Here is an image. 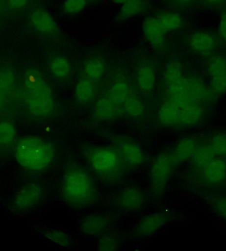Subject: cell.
<instances>
[{
  "instance_id": "cell-1",
  "label": "cell",
  "mask_w": 226,
  "mask_h": 251,
  "mask_svg": "<svg viewBox=\"0 0 226 251\" xmlns=\"http://www.w3.org/2000/svg\"><path fill=\"white\" fill-rule=\"evenodd\" d=\"M61 195L65 201L77 208L89 206L97 197L95 184L84 170L73 167L66 171L61 183Z\"/></svg>"
},
{
  "instance_id": "cell-2",
  "label": "cell",
  "mask_w": 226,
  "mask_h": 251,
  "mask_svg": "<svg viewBox=\"0 0 226 251\" xmlns=\"http://www.w3.org/2000/svg\"><path fill=\"white\" fill-rule=\"evenodd\" d=\"M14 151L18 163L24 168L33 171H41L47 169L54 157L52 146L34 137L20 139L16 142Z\"/></svg>"
},
{
  "instance_id": "cell-3",
  "label": "cell",
  "mask_w": 226,
  "mask_h": 251,
  "mask_svg": "<svg viewBox=\"0 0 226 251\" xmlns=\"http://www.w3.org/2000/svg\"><path fill=\"white\" fill-rule=\"evenodd\" d=\"M27 108L34 116L44 118L54 109V100L50 89L40 73L35 70L26 72L25 76Z\"/></svg>"
},
{
  "instance_id": "cell-4",
  "label": "cell",
  "mask_w": 226,
  "mask_h": 251,
  "mask_svg": "<svg viewBox=\"0 0 226 251\" xmlns=\"http://www.w3.org/2000/svg\"><path fill=\"white\" fill-rule=\"evenodd\" d=\"M88 158L92 170L100 179L115 182L122 176L126 164L118 151L100 147L91 151Z\"/></svg>"
},
{
  "instance_id": "cell-5",
  "label": "cell",
  "mask_w": 226,
  "mask_h": 251,
  "mask_svg": "<svg viewBox=\"0 0 226 251\" xmlns=\"http://www.w3.org/2000/svg\"><path fill=\"white\" fill-rule=\"evenodd\" d=\"M172 165L171 156L167 154H161L152 165L151 181L153 192L160 194L168 177Z\"/></svg>"
},
{
  "instance_id": "cell-6",
  "label": "cell",
  "mask_w": 226,
  "mask_h": 251,
  "mask_svg": "<svg viewBox=\"0 0 226 251\" xmlns=\"http://www.w3.org/2000/svg\"><path fill=\"white\" fill-rule=\"evenodd\" d=\"M42 190L37 183H30L21 188L14 197V206L25 210L34 206L40 200Z\"/></svg>"
},
{
  "instance_id": "cell-7",
  "label": "cell",
  "mask_w": 226,
  "mask_h": 251,
  "mask_svg": "<svg viewBox=\"0 0 226 251\" xmlns=\"http://www.w3.org/2000/svg\"><path fill=\"white\" fill-rule=\"evenodd\" d=\"M166 220V216L162 213L147 215L137 225L134 235L138 237L150 235L160 228L164 224Z\"/></svg>"
},
{
  "instance_id": "cell-8",
  "label": "cell",
  "mask_w": 226,
  "mask_h": 251,
  "mask_svg": "<svg viewBox=\"0 0 226 251\" xmlns=\"http://www.w3.org/2000/svg\"><path fill=\"white\" fill-rule=\"evenodd\" d=\"M143 29L144 35L151 43L160 45L164 43L167 31L156 17H150L145 19Z\"/></svg>"
},
{
  "instance_id": "cell-9",
  "label": "cell",
  "mask_w": 226,
  "mask_h": 251,
  "mask_svg": "<svg viewBox=\"0 0 226 251\" xmlns=\"http://www.w3.org/2000/svg\"><path fill=\"white\" fill-rule=\"evenodd\" d=\"M116 201L118 206L122 209L134 210L143 204L144 195L137 189L128 188L120 193Z\"/></svg>"
},
{
  "instance_id": "cell-10",
  "label": "cell",
  "mask_w": 226,
  "mask_h": 251,
  "mask_svg": "<svg viewBox=\"0 0 226 251\" xmlns=\"http://www.w3.org/2000/svg\"><path fill=\"white\" fill-rule=\"evenodd\" d=\"M110 223L108 217L100 215L88 216L81 222V230L85 235L96 236L104 231Z\"/></svg>"
},
{
  "instance_id": "cell-11",
  "label": "cell",
  "mask_w": 226,
  "mask_h": 251,
  "mask_svg": "<svg viewBox=\"0 0 226 251\" xmlns=\"http://www.w3.org/2000/svg\"><path fill=\"white\" fill-rule=\"evenodd\" d=\"M190 45L196 52L208 55L214 50L215 41L213 37L207 33L197 31L191 36Z\"/></svg>"
},
{
  "instance_id": "cell-12",
  "label": "cell",
  "mask_w": 226,
  "mask_h": 251,
  "mask_svg": "<svg viewBox=\"0 0 226 251\" xmlns=\"http://www.w3.org/2000/svg\"><path fill=\"white\" fill-rule=\"evenodd\" d=\"M31 22L37 30L46 33H52L56 29V25L49 13L45 10L37 9L31 16Z\"/></svg>"
},
{
  "instance_id": "cell-13",
  "label": "cell",
  "mask_w": 226,
  "mask_h": 251,
  "mask_svg": "<svg viewBox=\"0 0 226 251\" xmlns=\"http://www.w3.org/2000/svg\"><path fill=\"white\" fill-rule=\"evenodd\" d=\"M118 152L126 165H137L142 163L144 160L141 150L132 144H122L120 145Z\"/></svg>"
},
{
  "instance_id": "cell-14",
  "label": "cell",
  "mask_w": 226,
  "mask_h": 251,
  "mask_svg": "<svg viewBox=\"0 0 226 251\" xmlns=\"http://www.w3.org/2000/svg\"><path fill=\"white\" fill-rule=\"evenodd\" d=\"M95 109L98 117L108 120L115 119L121 112L119 105L108 98L99 100L96 104Z\"/></svg>"
},
{
  "instance_id": "cell-15",
  "label": "cell",
  "mask_w": 226,
  "mask_h": 251,
  "mask_svg": "<svg viewBox=\"0 0 226 251\" xmlns=\"http://www.w3.org/2000/svg\"><path fill=\"white\" fill-rule=\"evenodd\" d=\"M202 116V110L198 105L191 102L180 109L178 124L191 125L197 123Z\"/></svg>"
},
{
  "instance_id": "cell-16",
  "label": "cell",
  "mask_w": 226,
  "mask_h": 251,
  "mask_svg": "<svg viewBox=\"0 0 226 251\" xmlns=\"http://www.w3.org/2000/svg\"><path fill=\"white\" fill-rule=\"evenodd\" d=\"M179 116L180 109L172 102L163 105L158 114L160 122L167 126H174L178 124Z\"/></svg>"
},
{
  "instance_id": "cell-17",
  "label": "cell",
  "mask_w": 226,
  "mask_h": 251,
  "mask_svg": "<svg viewBox=\"0 0 226 251\" xmlns=\"http://www.w3.org/2000/svg\"><path fill=\"white\" fill-rule=\"evenodd\" d=\"M95 92V86L93 80L89 78H82L77 82L75 94L76 98L81 101L91 99Z\"/></svg>"
},
{
  "instance_id": "cell-18",
  "label": "cell",
  "mask_w": 226,
  "mask_h": 251,
  "mask_svg": "<svg viewBox=\"0 0 226 251\" xmlns=\"http://www.w3.org/2000/svg\"><path fill=\"white\" fill-rule=\"evenodd\" d=\"M184 85L186 93L191 101L198 100L205 97V88L200 80L194 78L184 79Z\"/></svg>"
},
{
  "instance_id": "cell-19",
  "label": "cell",
  "mask_w": 226,
  "mask_h": 251,
  "mask_svg": "<svg viewBox=\"0 0 226 251\" xmlns=\"http://www.w3.org/2000/svg\"><path fill=\"white\" fill-rule=\"evenodd\" d=\"M124 3L118 15L119 19L121 20L141 13L146 8L143 0H127Z\"/></svg>"
},
{
  "instance_id": "cell-20",
  "label": "cell",
  "mask_w": 226,
  "mask_h": 251,
  "mask_svg": "<svg viewBox=\"0 0 226 251\" xmlns=\"http://www.w3.org/2000/svg\"><path fill=\"white\" fill-rule=\"evenodd\" d=\"M155 73L148 66L142 67L137 74V82L140 88L144 91H150L155 83Z\"/></svg>"
},
{
  "instance_id": "cell-21",
  "label": "cell",
  "mask_w": 226,
  "mask_h": 251,
  "mask_svg": "<svg viewBox=\"0 0 226 251\" xmlns=\"http://www.w3.org/2000/svg\"><path fill=\"white\" fill-rule=\"evenodd\" d=\"M156 17L167 32L178 29L182 25L181 17L175 13L163 12L158 15Z\"/></svg>"
},
{
  "instance_id": "cell-22",
  "label": "cell",
  "mask_w": 226,
  "mask_h": 251,
  "mask_svg": "<svg viewBox=\"0 0 226 251\" xmlns=\"http://www.w3.org/2000/svg\"><path fill=\"white\" fill-rule=\"evenodd\" d=\"M129 87L125 82L116 83L108 92V98L117 105L124 103L129 95Z\"/></svg>"
},
{
  "instance_id": "cell-23",
  "label": "cell",
  "mask_w": 226,
  "mask_h": 251,
  "mask_svg": "<svg viewBox=\"0 0 226 251\" xmlns=\"http://www.w3.org/2000/svg\"><path fill=\"white\" fill-rule=\"evenodd\" d=\"M104 66L98 58H92L89 59L85 65V72L88 78L92 80L99 79L102 75Z\"/></svg>"
},
{
  "instance_id": "cell-24",
  "label": "cell",
  "mask_w": 226,
  "mask_h": 251,
  "mask_svg": "<svg viewBox=\"0 0 226 251\" xmlns=\"http://www.w3.org/2000/svg\"><path fill=\"white\" fill-rule=\"evenodd\" d=\"M15 131L13 125L6 121L0 124V142L1 147H10L14 142Z\"/></svg>"
},
{
  "instance_id": "cell-25",
  "label": "cell",
  "mask_w": 226,
  "mask_h": 251,
  "mask_svg": "<svg viewBox=\"0 0 226 251\" xmlns=\"http://www.w3.org/2000/svg\"><path fill=\"white\" fill-rule=\"evenodd\" d=\"M50 68L52 73L56 76L64 77L70 71V65L68 60L63 57H57L51 61Z\"/></svg>"
},
{
  "instance_id": "cell-26",
  "label": "cell",
  "mask_w": 226,
  "mask_h": 251,
  "mask_svg": "<svg viewBox=\"0 0 226 251\" xmlns=\"http://www.w3.org/2000/svg\"><path fill=\"white\" fill-rule=\"evenodd\" d=\"M182 78V69L180 64L177 62L170 63L165 72V78L166 81L171 84Z\"/></svg>"
},
{
  "instance_id": "cell-27",
  "label": "cell",
  "mask_w": 226,
  "mask_h": 251,
  "mask_svg": "<svg viewBox=\"0 0 226 251\" xmlns=\"http://www.w3.org/2000/svg\"><path fill=\"white\" fill-rule=\"evenodd\" d=\"M226 70V59L222 56H215L209 62L208 72L212 77Z\"/></svg>"
},
{
  "instance_id": "cell-28",
  "label": "cell",
  "mask_w": 226,
  "mask_h": 251,
  "mask_svg": "<svg viewBox=\"0 0 226 251\" xmlns=\"http://www.w3.org/2000/svg\"><path fill=\"white\" fill-rule=\"evenodd\" d=\"M126 111L133 116H139L143 112V106L140 101L134 96H129L124 103Z\"/></svg>"
},
{
  "instance_id": "cell-29",
  "label": "cell",
  "mask_w": 226,
  "mask_h": 251,
  "mask_svg": "<svg viewBox=\"0 0 226 251\" xmlns=\"http://www.w3.org/2000/svg\"><path fill=\"white\" fill-rule=\"evenodd\" d=\"M211 86L217 94H222L226 91V70L212 77Z\"/></svg>"
},
{
  "instance_id": "cell-30",
  "label": "cell",
  "mask_w": 226,
  "mask_h": 251,
  "mask_svg": "<svg viewBox=\"0 0 226 251\" xmlns=\"http://www.w3.org/2000/svg\"><path fill=\"white\" fill-rule=\"evenodd\" d=\"M45 235L49 240L62 246H67L70 244L69 237L62 232L50 230L46 231Z\"/></svg>"
},
{
  "instance_id": "cell-31",
  "label": "cell",
  "mask_w": 226,
  "mask_h": 251,
  "mask_svg": "<svg viewBox=\"0 0 226 251\" xmlns=\"http://www.w3.org/2000/svg\"><path fill=\"white\" fill-rule=\"evenodd\" d=\"M117 239L114 235H106L101 239L99 243L100 250H114L117 247Z\"/></svg>"
},
{
  "instance_id": "cell-32",
  "label": "cell",
  "mask_w": 226,
  "mask_h": 251,
  "mask_svg": "<svg viewBox=\"0 0 226 251\" xmlns=\"http://www.w3.org/2000/svg\"><path fill=\"white\" fill-rule=\"evenodd\" d=\"M85 4V0H66L63 5L64 11L75 13L81 10Z\"/></svg>"
},
{
  "instance_id": "cell-33",
  "label": "cell",
  "mask_w": 226,
  "mask_h": 251,
  "mask_svg": "<svg viewBox=\"0 0 226 251\" xmlns=\"http://www.w3.org/2000/svg\"><path fill=\"white\" fill-rule=\"evenodd\" d=\"M212 148L214 151L218 153H226V135L220 134L215 136L212 141Z\"/></svg>"
},
{
  "instance_id": "cell-34",
  "label": "cell",
  "mask_w": 226,
  "mask_h": 251,
  "mask_svg": "<svg viewBox=\"0 0 226 251\" xmlns=\"http://www.w3.org/2000/svg\"><path fill=\"white\" fill-rule=\"evenodd\" d=\"M195 147L194 141L191 139H185L178 145L177 153L181 155H185L192 152Z\"/></svg>"
},
{
  "instance_id": "cell-35",
  "label": "cell",
  "mask_w": 226,
  "mask_h": 251,
  "mask_svg": "<svg viewBox=\"0 0 226 251\" xmlns=\"http://www.w3.org/2000/svg\"><path fill=\"white\" fill-rule=\"evenodd\" d=\"M218 31L220 36L226 41V14L224 15L220 20Z\"/></svg>"
},
{
  "instance_id": "cell-36",
  "label": "cell",
  "mask_w": 226,
  "mask_h": 251,
  "mask_svg": "<svg viewBox=\"0 0 226 251\" xmlns=\"http://www.w3.org/2000/svg\"><path fill=\"white\" fill-rule=\"evenodd\" d=\"M27 0H6L7 5L12 8H20L24 6Z\"/></svg>"
},
{
  "instance_id": "cell-37",
  "label": "cell",
  "mask_w": 226,
  "mask_h": 251,
  "mask_svg": "<svg viewBox=\"0 0 226 251\" xmlns=\"http://www.w3.org/2000/svg\"><path fill=\"white\" fill-rule=\"evenodd\" d=\"M207 2L212 4H218L222 2L224 0H206Z\"/></svg>"
},
{
  "instance_id": "cell-38",
  "label": "cell",
  "mask_w": 226,
  "mask_h": 251,
  "mask_svg": "<svg viewBox=\"0 0 226 251\" xmlns=\"http://www.w3.org/2000/svg\"><path fill=\"white\" fill-rule=\"evenodd\" d=\"M116 3H125L127 0H113Z\"/></svg>"
},
{
  "instance_id": "cell-39",
  "label": "cell",
  "mask_w": 226,
  "mask_h": 251,
  "mask_svg": "<svg viewBox=\"0 0 226 251\" xmlns=\"http://www.w3.org/2000/svg\"><path fill=\"white\" fill-rule=\"evenodd\" d=\"M178 0L179 1H180V2H190L193 0Z\"/></svg>"
}]
</instances>
